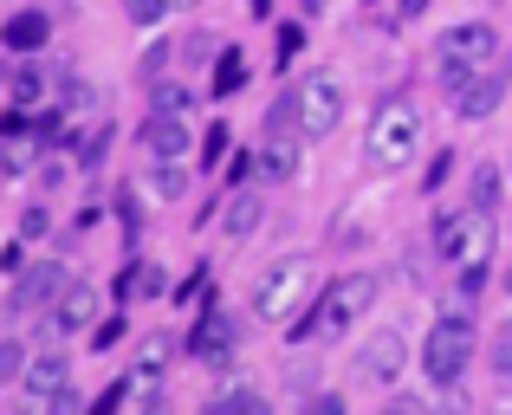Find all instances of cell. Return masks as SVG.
Returning <instances> with one entry per match:
<instances>
[{
    "label": "cell",
    "instance_id": "17",
    "mask_svg": "<svg viewBox=\"0 0 512 415\" xmlns=\"http://www.w3.org/2000/svg\"><path fill=\"white\" fill-rule=\"evenodd\" d=\"M33 104H46V72L33 59H13V111H33Z\"/></svg>",
    "mask_w": 512,
    "mask_h": 415
},
{
    "label": "cell",
    "instance_id": "38",
    "mask_svg": "<svg viewBox=\"0 0 512 415\" xmlns=\"http://www.w3.org/2000/svg\"><path fill=\"white\" fill-rule=\"evenodd\" d=\"M318 7H331V0H305V13H318Z\"/></svg>",
    "mask_w": 512,
    "mask_h": 415
},
{
    "label": "cell",
    "instance_id": "33",
    "mask_svg": "<svg viewBox=\"0 0 512 415\" xmlns=\"http://www.w3.org/2000/svg\"><path fill=\"white\" fill-rule=\"evenodd\" d=\"M305 415H344V403H338V396H312V403H305Z\"/></svg>",
    "mask_w": 512,
    "mask_h": 415
},
{
    "label": "cell",
    "instance_id": "22",
    "mask_svg": "<svg viewBox=\"0 0 512 415\" xmlns=\"http://www.w3.org/2000/svg\"><path fill=\"white\" fill-rule=\"evenodd\" d=\"M493 377L512 383V318H506L500 331H493Z\"/></svg>",
    "mask_w": 512,
    "mask_h": 415
},
{
    "label": "cell",
    "instance_id": "30",
    "mask_svg": "<svg viewBox=\"0 0 512 415\" xmlns=\"http://www.w3.org/2000/svg\"><path fill=\"white\" fill-rule=\"evenodd\" d=\"M117 338H124V318H104V325L98 331H91V344H98V351H111V344Z\"/></svg>",
    "mask_w": 512,
    "mask_h": 415
},
{
    "label": "cell",
    "instance_id": "23",
    "mask_svg": "<svg viewBox=\"0 0 512 415\" xmlns=\"http://www.w3.org/2000/svg\"><path fill=\"white\" fill-rule=\"evenodd\" d=\"M493 202H500V169H480V176H474V208L493 214Z\"/></svg>",
    "mask_w": 512,
    "mask_h": 415
},
{
    "label": "cell",
    "instance_id": "26",
    "mask_svg": "<svg viewBox=\"0 0 512 415\" xmlns=\"http://www.w3.org/2000/svg\"><path fill=\"white\" fill-rule=\"evenodd\" d=\"M221 156H227V124H214L208 137H201V163L214 169V163H221Z\"/></svg>",
    "mask_w": 512,
    "mask_h": 415
},
{
    "label": "cell",
    "instance_id": "16",
    "mask_svg": "<svg viewBox=\"0 0 512 415\" xmlns=\"http://www.w3.org/2000/svg\"><path fill=\"white\" fill-rule=\"evenodd\" d=\"M65 377H72V364H65L59 351H46V357H26V377H20V383H26L33 396H59Z\"/></svg>",
    "mask_w": 512,
    "mask_h": 415
},
{
    "label": "cell",
    "instance_id": "35",
    "mask_svg": "<svg viewBox=\"0 0 512 415\" xmlns=\"http://www.w3.org/2000/svg\"><path fill=\"white\" fill-rule=\"evenodd\" d=\"M52 415H78V396H72V383H65L59 396H52Z\"/></svg>",
    "mask_w": 512,
    "mask_h": 415
},
{
    "label": "cell",
    "instance_id": "13",
    "mask_svg": "<svg viewBox=\"0 0 512 415\" xmlns=\"http://www.w3.org/2000/svg\"><path fill=\"white\" fill-rule=\"evenodd\" d=\"M65 292V266L59 260H39L20 273V286H13V312H39V305H59Z\"/></svg>",
    "mask_w": 512,
    "mask_h": 415
},
{
    "label": "cell",
    "instance_id": "25",
    "mask_svg": "<svg viewBox=\"0 0 512 415\" xmlns=\"http://www.w3.org/2000/svg\"><path fill=\"white\" fill-rule=\"evenodd\" d=\"M156 111H163V117H182L188 111V91L182 85H156Z\"/></svg>",
    "mask_w": 512,
    "mask_h": 415
},
{
    "label": "cell",
    "instance_id": "41",
    "mask_svg": "<svg viewBox=\"0 0 512 415\" xmlns=\"http://www.w3.org/2000/svg\"><path fill=\"white\" fill-rule=\"evenodd\" d=\"M506 292H512V266H506Z\"/></svg>",
    "mask_w": 512,
    "mask_h": 415
},
{
    "label": "cell",
    "instance_id": "39",
    "mask_svg": "<svg viewBox=\"0 0 512 415\" xmlns=\"http://www.w3.org/2000/svg\"><path fill=\"white\" fill-rule=\"evenodd\" d=\"M143 415H169V409H163V403H150V409H143Z\"/></svg>",
    "mask_w": 512,
    "mask_h": 415
},
{
    "label": "cell",
    "instance_id": "24",
    "mask_svg": "<svg viewBox=\"0 0 512 415\" xmlns=\"http://www.w3.org/2000/svg\"><path fill=\"white\" fill-rule=\"evenodd\" d=\"M124 13H130L137 26H156V20L169 13V0H124Z\"/></svg>",
    "mask_w": 512,
    "mask_h": 415
},
{
    "label": "cell",
    "instance_id": "31",
    "mask_svg": "<svg viewBox=\"0 0 512 415\" xmlns=\"http://www.w3.org/2000/svg\"><path fill=\"white\" fill-rule=\"evenodd\" d=\"M46 227H52V214H46V208H26V214H20V234H26V240L46 234Z\"/></svg>",
    "mask_w": 512,
    "mask_h": 415
},
{
    "label": "cell",
    "instance_id": "9",
    "mask_svg": "<svg viewBox=\"0 0 512 415\" xmlns=\"http://www.w3.org/2000/svg\"><path fill=\"white\" fill-rule=\"evenodd\" d=\"M299 150H305V137H299V124L286 117V104H279V111H273V130H266V143L253 150V163H260L266 182H292V176H299Z\"/></svg>",
    "mask_w": 512,
    "mask_h": 415
},
{
    "label": "cell",
    "instance_id": "36",
    "mask_svg": "<svg viewBox=\"0 0 512 415\" xmlns=\"http://www.w3.org/2000/svg\"><path fill=\"white\" fill-rule=\"evenodd\" d=\"M383 415H428V409H422V403H415V396H396V403H389Z\"/></svg>",
    "mask_w": 512,
    "mask_h": 415
},
{
    "label": "cell",
    "instance_id": "6",
    "mask_svg": "<svg viewBox=\"0 0 512 415\" xmlns=\"http://www.w3.org/2000/svg\"><path fill=\"white\" fill-rule=\"evenodd\" d=\"M500 65V33L487 20H467V26H448L441 33V78L461 85V78H480Z\"/></svg>",
    "mask_w": 512,
    "mask_h": 415
},
{
    "label": "cell",
    "instance_id": "12",
    "mask_svg": "<svg viewBox=\"0 0 512 415\" xmlns=\"http://www.w3.org/2000/svg\"><path fill=\"white\" fill-rule=\"evenodd\" d=\"M188 150H195V137H188V124H182V117H163V111H156L150 124H143V156H150L156 169L182 163Z\"/></svg>",
    "mask_w": 512,
    "mask_h": 415
},
{
    "label": "cell",
    "instance_id": "19",
    "mask_svg": "<svg viewBox=\"0 0 512 415\" xmlns=\"http://www.w3.org/2000/svg\"><path fill=\"white\" fill-rule=\"evenodd\" d=\"M240 85H247V59L234 46H221V59H214V98H234Z\"/></svg>",
    "mask_w": 512,
    "mask_h": 415
},
{
    "label": "cell",
    "instance_id": "15",
    "mask_svg": "<svg viewBox=\"0 0 512 415\" xmlns=\"http://www.w3.org/2000/svg\"><path fill=\"white\" fill-rule=\"evenodd\" d=\"M0 39H7V52H13V59H33V52L52 39V20H46L39 7H26V13H13V20L0 26Z\"/></svg>",
    "mask_w": 512,
    "mask_h": 415
},
{
    "label": "cell",
    "instance_id": "3",
    "mask_svg": "<svg viewBox=\"0 0 512 415\" xmlns=\"http://www.w3.org/2000/svg\"><path fill=\"white\" fill-rule=\"evenodd\" d=\"M467 364H474V318H467V305H448L422 338V370H428V383L454 390Z\"/></svg>",
    "mask_w": 512,
    "mask_h": 415
},
{
    "label": "cell",
    "instance_id": "18",
    "mask_svg": "<svg viewBox=\"0 0 512 415\" xmlns=\"http://www.w3.org/2000/svg\"><path fill=\"white\" fill-rule=\"evenodd\" d=\"M201 415H273V403H266L260 390H227V396H214Z\"/></svg>",
    "mask_w": 512,
    "mask_h": 415
},
{
    "label": "cell",
    "instance_id": "34",
    "mask_svg": "<svg viewBox=\"0 0 512 415\" xmlns=\"http://www.w3.org/2000/svg\"><path fill=\"white\" fill-rule=\"evenodd\" d=\"M448 156H454V150H448ZM448 156H435V163H428V176H422L428 189H441V182H448Z\"/></svg>",
    "mask_w": 512,
    "mask_h": 415
},
{
    "label": "cell",
    "instance_id": "21",
    "mask_svg": "<svg viewBox=\"0 0 512 415\" xmlns=\"http://www.w3.org/2000/svg\"><path fill=\"white\" fill-rule=\"evenodd\" d=\"M26 357H33V351H26L20 338H0V383H20L26 377Z\"/></svg>",
    "mask_w": 512,
    "mask_h": 415
},
{
    "label": "cell",
    "instance_id": "28",
    "mask_svg": "<svg viewBox=\"0 0 512 415\" xmlns=\"http://www.w3.org/2000/svg\"><path fill=\"white\" fill-rule=\"evenodd\" d=\"M124 396H130V383H111V390L91 403V415H117V409H124Z\"/></svg>",
    "mask_w": 512,
    "mask_h": 415
},
{
    "label": "cell",
    "instance_id": "37",
    "mask_svg": "<svg viewBox=\"0 0 512 415\" xmlns=\"http://www.w3.org/2000/svg\"><path fill=\"white\" fill-rule=\"evenodd\" d=\"M247 7H253V13H273V0H247Z\"/></svg>",
    "mask_w": 512,
    "mask_h": 415
},
{
    "label": "cell",
    "instance_id": "14",
    "mask_svg": "<svg viewBox=\"0 0 512 415\" xmlns=\"http://www.w3.org/2000/svg\"><path fill=\"white\" fill-rule=\"evenodd\" d=\"M98 286H65L59 292V305H52V331H65V338H72V331H91V318H98Z\"/></svg>",
    "mask_w": 512,
    "mask_h": 415
},
{
    "label": "cell",
    "instance_id": "2",
    "mask_svg": "<svg viewBox=\"0 0 512 415\" xmlns=\"http://www.w3.org/2000/svg\"><path fill=\"white\" fill-rule=\"evenodd\" d=\"M363 150H370V163L383 169H402L415 150H422V104L409 98H383L370 111V130H363Z\"/></svg>",
    "mask_w": 512,
    "mask_h": 415
},
{
    "label": "cell",
    "instance_id": "29",
    "mask_svg": "<svg viewBox=\"0 0 512 415\" xmlns=\"http://www.w3.org/2000/svg\"><path fill=\"white\" fill-rule=\"evenodd\" d=\"M163 357H169V338H150V344H143V377H156V370H163Z\"/></svg>",
    "mask_w": 512,
    "mask_h": 415
},
{
    "label": "cell",
    "instance_id": "42",
    "mask_svg": "<svg viewBox=\"0 0 512 415\" xmlns=\"http://www.w3.org/2000/svg\"><path fill=\"white\" fill-rule=\"evenodd\" d=\"M428 415H435V409H428Z\"/></svg>",
    "mask_w": 512,
    "mask_h": 415
},
{
    "label": "cell",
    "instance_id": "7",
    "mask_svg": "<svg viewBox=\"0 0 512 415\" xmlns=\"http://www.w3.org/2000/svg\"><path fill=\"white\" fill-rule=\"evenodd\" d=\"M305 292H312V260H279L273 273H260V286H253V318L292 325V312L305 305Z\"/></svg>",
    "mask_w": 512,
    "mask_h": 415
},
{
    "label": "cell",
    "instance_id": "5",
    "mask_svg": "<svg viewBox=\"0 0 512 415\" xmlns=\"http://www.w3.org/2000/svg\"><path fill=\"white\" fill-rule=\"evenodd\" d=\"M435 253L448 266H487L493 260V214L480 208H441L435 214Z\"/></svg>",
    "mask_w": 512,
    "mask_h": 415
},
{
    "label": "cell",
    "instance_id": "1",
    "mask_svg": "<svg viewBox=\"0 0 512 415\" xmlns=\"http://www.w3.org/2000/svg\"><path fill=\"white\" fill-rule=\"evenodd\" d=\"M376 273H344V279H331L325 292H318V305H312V318H292L286 325V338L292 344H305V338H318V331H344L350 318H363L376 305Z\"/></svg>",
    "mask_w": 512,
    "mask_h": 415
},
{
    "label": "cell",
    "instance_id": "32",
    "mask_svg": "<svg viewBox=\"0 0 512 415\" xmlns=\"http://www.w3.org/2000/svg\"><path fill=\"white\" fill-rule=\"evenodd\" d=\"M0 273H26V253H20V240H13V247H0Z\"/></svg>",
    "mask_w": 512,
    "mask_h": 415
},
{
    "label": "cell",
    "instance_id": "10",
    "mask_svg": "<svg viewBox=\"0 0 512 415\" xmlns=\"http://www.w3.org/2000/svg\"><path fill=\"white\" fill-rule=\"evenodd\" d=\"M454 91V111L467 117V124H480V117H493L506 104V72L493 65V72H480V78H461V85H448Z\"/></svg>",
    "mask_w": 512,
    "mask_h": 415
},
{
    "label": "cell",
    "instance_id": "40",
    "mask_svg": "<svg viewBox=\"0 0 512 415\" xmlns=\"http://www.w3.org/2000/svg\"><path fill=\"white\" fill-rule=\"evenodd\" d=\"M175 7H195V0H169V13H175Z\"/></svg>",
    "mask_w": 512,
    "mask_h": 415
},
{
    "label": "cell",
    "instance_id": "8",
    "mask_svg": "<svg viewBox=\"0 0 512 415\" xmlns=\"http://www.w3.org/2000/svg\"><path fill=\"white\" fill-rule=\"evenodd\" d=\"M234 344H240V325L221 305H208V312L195 318V331H188V357H195L201 370H227L234 364Z\"/></svg>",
    "mask_w": 512,
    "mask_h": 415
},
{
    "label": "cell",
    "instance_id": "20",
    "mask_svg": "<svg viewBox=\"0 0 512 415\" xmlns=\"http://www.w3.org/2000/svg\"><path fill=\"white\" fill-rule=\"evenodd\" d=\"M260 195H234V202H227V234H253V227H260Z\"/></svg>",
    "mask_w": 512,
    "mask_h": 415
},
{
    "label": "cell",
    "instance_id": "11",
    "mask_svg": "<svg viewBox=\"0 0 512 415\" xmlns=\"http://www.w3.org/2000/svg\"><path fill=\"white\" fill-rule=\"evenodd\" d=\"M402 364H409V344H402V331H376V338H363L357 370H363L370 383H402Z\"/></svg>",
    "mask_w": 512,
    "mask_h": 415
},
{
    "label": "cell",
    "instance_id": "27",
    "mask_svg": "<svg viewBox=\"0 0 512 415\" xmlns=\"http://www.w3.org/2000/svg\"><path fill=\"white\" fill-rule=\"evenodd\" d=\"M299 46H305V26L286 20V26H279V65H292V52H299Z\"/></svg>",
    "mask_w": 512,
    "mask_h": 415
},
{
    "label": "cell",
    "instance_id": "4",
    "mask_svg": "<svg viewBox=\"0 0 512 415\" xmlns=\"http://www.w3.org/2000/svg\"><path fill=\"white\" fill-rule=\"evenodd\" d=\"M279 104H286V117L299 124V137H305V143L331 137V130L344 124V85H338V72H305Z\"/></svg>",
    "mask_w": 512,
    "mask_h": 415
}]
</instances>
